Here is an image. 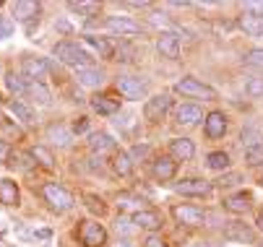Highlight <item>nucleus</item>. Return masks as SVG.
<instances>
[{"label":"nucleus","mask_w":263,"mask_h":247,"mask_svg":"<svg viewBox=\"0 0 263 247\" xmlns=\"http://www.w3.org/2000/svg\"><path fill=\"white\" fill-rule=\"evenodd\" d=\"M52 52H55V57L60 60V63H65V65H70V68H89L91 65V55L81 47V45H76V42H58L55 47H52Z\"/></svg>","instance_id":"1"},{"label":"nucleus","mask_w":263,"mask_h":247,"mask_svg":"<svg viewBox=\"0 0 263 247\" xmlns=\"http://www.w3.org/2000/svg\"><path fill=\"white\" fill-rule=\"evenodd\" d=\"M175 91L182 94V96L203 99V101H211V99L219 96L214 86H209V84H203V81H198V78H193V76H185L182 81H177V84H175Z\"/></svg>","instance_id":"2"},{"label":"nucleus","mask_w":263,"mask_h":247,"mask_svg":"<svg viewBox=\"0 0 263 247\" xmlns=\"http://www.w3.org/2000/svg\"><path fill=\"white\" fill-rule=\"evenodd\" d=\"M21 76L31 84H45L50 78V63L45 57H36V55H26L21 60Z\"/></svg>","instance_id":"3"},{"label":"nucleus","mask_w":263,"mask_h":247,"mask_svg":"<svg viewBox=\"0 0 263 247\" xmlns=\"http://www.w3.org/2000/svg\"><path fill=\"white\" fill-rule=\"evenodd\" d=\"M42 195H45V200L50 203V208L52 211H58V214H65V211H70L73 208V195L63 188V185H58V182H47L45 188H42Z\"/></svg>","instance_id":"4"},{"label":"nucleus","mask_w":263,"mask_h":247,"mask_svg":"<svg viewBox=\"0 0 263 247\" xmlns=\"http://www.w3.org/2000/svg\"><path fill=\"white\" fill-rule=\"evenodd\" d=\"M170 110H172V96H170V94H157V96H152V99H146V104H143V117H146L148 122H159Z\"/></svg>","instance_id":"5"},{"label":"nucleus","mask_w":263,"mask_h":247,"mask_svg":"<svg viewBox=\"0 0 263 247\" xmlns=\"http://www.w3.org/2000/svg\"><path fill=\"white\" fill-rule=\"evenodd\" d=\"M79 239H81L84 247H102L107 242V229L99 221H81Z\"/></svg>","instance_id":"6"},{"label":"nucleus","mask_w":263,"mask_h":247,"mask_svg":"<svg viewBox=\"0 0 263 247\" xmlns=\"http://www.w3.org/2000/svg\"><path fill=\"white\" fill-rule=\"evenodd\" d=\"M11 11H13V18L21 21V24H26V29L31 31V26L40 21L42 6H40V3H31V0H18V3L11 6Z\"/></svg>","instance_id":"7"},{"label":"nucleus","mask_w":263,"mask_h":247,"mask_svg":"<svg viewBox=\"0 0 263 247\" xmlns=\"http://www.w3.org/2000/svg\"><path fill=\"white\" fill-rule=\"evenodd\" d=\"M104 26L115 37H138L141 34V24H136L133 18H125V16H109L104 21Z\"/></svg>","instance_id":"8"},{"label":"nucleus","mask_w":263,"mask_h":247,"mask_svg":"<svg viewBox=\"0 0 263 247\" xmlns=\"http://www.w3.org/2000/svg\"><path fill=\"white\" fill-rule=\"evenodd\" d=\"M130 224L138 227V229H146L148 234H157L162 229V216L157 214V211H152V208H141V211H133Z\"/></svg>","instance_id":"9"},{"label":"nucleus","mask_w":263,"mask_h":247,"mask_svg":"<svg viewBox=\"0 0 263 247\" xmlns=\"http://www.w3.org/2000/svg\"><path fill=\"white\" fill-rule=\"evenodd\" d=\"M175 193H180V195H193V198H206V195L214 193V182H206V180L191 177V180L175 182Z\"/></svg>","instance_id":"10"},{"label":"nucleus","mask_w":263,"mask_h":247,"mask_svg":"<svg viewBox=\"0 0 263 247\" xmlns=\"http://www.w3.org/2000/svg\"><path fill=\"white\" fill-rule=\"evenodd\" d=\"M146 81L143 78H138V76H120L118 78V91L125 96V99H130V101H136V99H143L146 96Z\"/></svg>","instance_id":"11"},{"label":"nucleus","mask_w":263,"mask_h":247,"mask_svg":"<svg viewBox=\"0 0 263 247\" xmlns=\"http://www.w3.org/2000/svg\"><path fill=\"white\" fill-rule=\"evenodd\" d=\"M172 216L185 227H201L206 221V214L196 205H172Z\"/></svg>","instance_id":"12"},{"label":"nucleus","mask_w":263,"mask_h":247,"mask_svg":"<svg viewBox=\"0 0 263 247\" xmlns=\"http://www.w3.org/2000/svg\"><path fill=\"white\" fill-rule=\"evenodd\" d=\"M157 50H159L162 57L177 60V57H180V39H177V34H175V31H159V37H157Z\"/></svg>","instance_id":"13"},{"label":"nucleus","mask_w":263,"mask_h":247,"mask_svg":"<svg viewBox=\"0 0 263 247\" xmlns=\"http://www.w3.org/2000/svg\"><path fill=\"white\" fill-rule=\"evenodd\" d=\"M203 117L206 115H203V110L198 107V104H182V107H177V112H175V122L177 125H185V128L198 125Z\"/></svg>","instance_id":"14"},{"label":"nucleus","mask_w":263,"mask_h":247,"mask_svg":"<svg viewBox=\"0 0 263 247\" xmlns=\"http://www.w3.org/2000/svg\"><path fill=\"white\" fill-rule=\"evenodd\" d=\"M170 156L175 161H191L196 156V146L191 138H172L170 140Z\"/></svg>","instance_id":"15"},{"label":"nucleus","mask_w":263,"mask_h":247,"mask_svg":"<svg viewBox=\"0 0 263 247\" xmlns=\"http://www.w3.org/2000/svg\"><path fill=\"white\" fill-rule=\"evenodd\" d=\"M81 45L84 47H89L94 55H99V57H112L115 55V45H112L107 37H94V34H84L81 37Z\"/></svg>","instance_id":"16"},{"label":"nucleus","mask_w":263,"mask_h":247,"mask_svg":"<svg viewBox=\"0 0 263 247\" xmlns=\"http://www.w3.org/2000/svg\"><path fill=\"white\" fill-rule=\"evenodd\" d=\"M224 237L232 239V242H248V244H255V232L248 227V224H240V221H230L227 229H224Z\"/></svg>","instance_id":"17"},{"label":"nucleus","mask_w":263,"mask_h":247,"mask_svg":"<svg viewBox=\"0 0 263 247\" xmlns=\"http://www.w3.org/2000/svg\"><path fill=\"white\" fill-rule=\"evenodd\" d=\"M152 174L159 180V182H167V180H175V174H177V161L172 156H159L152 167Z\"/></svg>","instance_id":"18"},{"label":"nucleus","mask_w":263,"mask_h":247,"mask_svg":"<svg viewBox=\"0 0 263 247\" xmlns=\"http://www.w3.org/2000/svg\"><path fill=\"white\" fill-rule=\"evenodd\" d=\"M203 130L209 138H221L227 133V117H224V112H209L203 117Z\"/></svg>","instance_id":"19"},{"label":"nucleus","mask_w":263,"mask_h":247,"mask_svg":"<svg viewBox=\"0 0 263 247\" xmlns=\"http://www.w3.org/2000/svg\"><path fill=\"white\" fill-rule=\"evenodd\" d=\"M91 107L99 115H118L120 112V99L107 96V94H97V96H91Z\"/></svg>","instance_id":"20"},{"label":"nucleus","mask_w":263,"mask_h":247,"mask_svg":"<svg viewBox=\"0 0 263 247\" xmlns=\"http://www.w3.org/2000/svg\"><path fill=\"white\" fill-rule=\"evenodd\" d=\"M76 78H79V84L86 86V89H97V86L104 84V73H102L99 68H94V65L79 68V70H76Z\"/></svg>","instance_id":"21"},{"label":"nucleus","mask_w":263,"mask_h":247,"mask_svg":"<svg viewBox=\"0 0 263 247\" xmlns=\"http://www.w3.org/2000/svg\"><path fill=\"white\" fill-rule=\"evenodd\" d=\"M18 200H21L18 185L13 180H3V177H0V203L13 208V205H18Z\"/></svg>","instance_id":"22"},{"label":"nucleus","mask_w":263,"mask_h":247,"mask_svg":"<svg viewBox=\"0 0 263 247\" xmlns=\"http://www.w3.org/2000/svg\"><path fill=\"white\" fill-rule=\"evenodd\" d=\"M26 96L36 104V107H50L52 104V94L45 84H31L29 81V89H26Z\"/></svg>","instance_id":"23"},{"label":"nucleus","mask_w":263,"mask_h":247,"mask_svg":"<svg viewBox=\"0 0 263 247\" xmlns=\"http://www.w3.org/2000/svg\"><path fill=\"white\" fill-rule=\"evenodd\" d=\"M221 205L232 211V214H245V211H250V195L248 193H237V195H227L221 200Z\"/></svg>","instance_id":"24"},{"label":"nucleus","mask_w":263,"mask_h":247,"mask_svg":"<svg viewBox=\"0 0 263 247\" xmlns=\"http://www.w3.org/2000/svg\"><path fill=\"white\" fill-rule=\"evenodd\" d=\"M47 138L52 140V143L63 146V149H68V146L73 143V133H70L65 125H60V122H55V125L47 128Z\"/></svg>","instance_id":"25"},{"label":"nucleus","mask_w":263,"mask_h":247,"mask_svg":"<svg viewBox=\"0 0 263 247\" xmlns=\"http://www.w3.org/2000/svg\"><path fill=\"white\" fill-rule=\"evenodd\" d=\"M237 24H240V29L248 34V37H263V18L250 16V13H242Z\"/></svg>","instance_id":"26"},{"label":"nucleus","mask_w":263,"mask_h":247,"mask_svg":"<svg viewBox=\"0 0 263 247\" xmlns=\"http://www.w3.org/2000/svg\"><path fill=\"white\" fill-rule=\"evenodd\" d=\"M89 146L94 154H104V151H115V140L107 133H91L89 135Z\"/></svg>","instance_id":"27"},{"label":"nucleus","mask_w":263,"mask_h":247,"mask_svg":"<svg viewBox=\"0 0 263 247\" xmlns=\"http://www.w3.org/2000/svg\"><path fill=\"white\" fill-rule=\"evenodd\" d=\"M8 110H11V115H13L16 120H21V122H26V125L34 122V110L29 107V104H24L21 99H11V101H8Z\"/></svg>","instance_id":"28"},{"label":"nucleus","mask_w":263,"mask_h":247,"mask_svg":"<svg viewBox=\"0 0 263 247\" xmlns=\"http://www.w3.org/2000/svg\"><path fill=\"white\" fill-rule=\"evenodd\" d=\"M6 89L13 94V99H21V96H26L29 81H26L24 76H18V73H8V76H6Z\"/></svg>","instance_id":"29"},{"label":"nucleus","mask_w":263,"mask_h":247,"mask_svg":"<svg viewBox=\"0 0 263 247\" xmlns=\"http://www.w3.org/2000/svg\"><path fill=\"white\" fill-rule=\"evenodd\" d=\"M112 169H115V174H120V177H128V174L133 172V161L125 151H115V156H112Z\"/></svg>","instance_id":"30"},{"label":"nucleus","mask_w":263,"mask_h":247,"mask_svg":"<svg viewBox=\"0 0 263 247\" xmlns=\"http://www.w3.org/2000/svg\"><path fill=\"white\" fill-rule=\"evenodd\" d=\"M209 169L214 172H224V169H230V154H224V151H211L209 159H206Z\"/></svg>","instance_id":"31"},{"label":"nucleus","mask_w":263,"mask_h":247,"mask_svg":"<svg viewBox=\"0 0 263 247\" xmlns=\"http://www.w3.org/2000/svg\"><path fill=\"white\" fill-rule=\"evenodd\" d=\"M68 11L70 13H79V16H97L99 13V3H84V0H73V3H68Z\"/></svg>","instance_id":"32"},{"label":"nucleus","mask_w":263,"mask_h":247,"mask_svg":"<svg viewBox=\"0 0 263 247\" xmlns=\"http://www.w3.org/2000/svg\"><path fill=\"white\" fill-rule=\"evenodd\" d=\"M31 159H36V164L45 167V169H55V159H52V154L45 146H34L31 149Z\"/></svg>","instance_id":"33"},{"label":"nucleus","mask_w":263,"mask_h":247,"mask_svg":"<svg viewBox=\"0 0 263 247\" xmlns=\"http://www.w3.org/2000/svg\"><path fill=\"white\" fill-rule=\"evenodd\" d=\"M240 140H242V146H245V149H253V146L263 143V133H260L258 128H245L242 135H240Z\"/></svg>","instance_id":"34"},{"label":"nucleus","mask_w":263,"mask_h":247,"mask_svg":"<svg viewBox=\"0 0 263 247\" xmlns=\"http://www.w3.org/2000/svg\"><path fill=\"white\" fill-rule=\"evenodd\" d=\"M245 91L253 99H263V76H250L245 81Z\"/></svg>","instance_id":"35"},{"label":"nucleus","mask_w":263,"mask_h":247,"mask_svg":"<svg viewBox=\"0 0 263 247\" xmlns=\"http://www.w3.org/2000/svg\"><path fill=\"white\" fill-rule=\"evenodd\" d=\"M242 182V174L240 172H227V174H221V177L214 182V188H221V190H227V188H235Z\"/></svg>","instance_id":"36"},{"label":"nucleus","mask_w":263,"mask_h":247,"mask_svg":"<svg viewBox=\"0 0 263 247\" xmlns=\"http://www.w3.org/2000/svg\"><path fill=\"white\" fill-rule=\"evenodd\" d=\"M245 164L248 167H260L263 164V143H258L253 149H245Z\"/></svg>","instance_id":"37"},{"label":"nucleus","mask_w":263,"mask_h":247,"mask_svg":"<svg viewBox=\"0 0 263 247\" xmlns=\"http://www.w3.org/2000/svg\"><path fill=\"white\" fill-rule=\"evenodd\" d=\"M245 65L248 68H255V70H263V50H250L245 57Z\"/></svg>","instance_id":"38"},{"label":"nucleus","mask_w":263,"mask_h":247,"mask_svg":"<svg viewBox=\"0 0 263 247\" xmlns=\"http://www.w3.org/2000/svg\"><path fill=\"white\" fill-rule=\"evenodd\" d=\"M242 13H250V16H258V18H263V0H250V3H245Z\"/></svg>","instance_id":"39"},{"label":"nucleus","mask_w":263,"mask_h":247,"mask_svg":"<svg viewBox=\"0 0 263 247\" xmlns=\"http://www.w3.org/2000/svg\"><path fill=\"white\" fill-rule=\"evenodd\" d=\"M11 34H13V24H11L8 18H3V16H0V42H3V39H8Z\"/></svg>","instance_id":"40"},{"label":"nucleus","mask_w":263,"mask_h":247,"mask_svg":"<svg viewBox=\"0 0 263 247\" xmlns=\"http://www.w3.org/2000/svg\"><path fill=\"white\" fill-rule=\"evenodd\" d=\"M146 154H148V146H146V143H138V146H133V151H130L128 156H130V161H138V159H143Z\"/></svg>","instance_id":"41"},{"label":"nucleus","mask_w":263,"mask_h":247,"mask_svg":"<svg viewBox=\"0 0 263 247\" xmlns=\"http://www.w3.org/2000/svg\"><path fill=\"white\" fill-rule=\"evenodd\" d=\"M143 247H167V242H164V237H159V234H148L146 242H143Z\"/></svg>","instance_id":"42"},{"label":"nucleus","mask_w":263,"mask_h":247,"mask_svg":"<svg viewBox=\"0 0 263 247\" xmlns=\"http://www.w3.org/2000/svg\"><path fill=\"white\" fill-rule=\"evenodd\" d=\"M11 159V146H8V140H0V164H8Z\"/></svg>","instance_id":"43"},{"label":"nucleus","mask_w":263,"mask_h":247,"mask_svg":"<svg viewBox=\"0 0 263 247\" xmlns=\"http://www.w3.org/2000/svg\"><path fill=\"white\" fill-rule=\"evenodd\" d=\"M86 200H89V208H91V211H99V214H102V211H104L102 200H97L94 195H86Z\"/></svg>","instance_id":"44"},{"label":"nucleus","mask_w":263,"mask_h":247,"mask_svg":"<svg viewBox=\"0 0 263 247\" xmlns=\"http://www.w3.org/2000/svg\"><path fill=\"white\" fill-rule=\"evenodd\" d=\"M81 122H76V133H84L86 130V117H79Z\"/></svg>","instance_id":"45"},{"label":"nucleus","mask_w":263,"mask_h":247,"mask_svg":"<svg viewBox=\"0 0 263 247\" xmlns=\"http://www.w3.org/2000/svg\"><path fill=\"white\" fill-rule=\"evenodd\" d=\"M255 224H258V227H260V229H263V214H260V216H258V219H255Z\"/></svg>","instance_id":"46"},{"label":"nucleus","mask_w":263,"mask_h":247,"mask_svg":"<svg viewBox=\"0 0 263 247\" xmlns=\"http://www.w3.org/2000/svg\"><path fill=\"white\" fill-rule=\"evenodd\" d=\"M260 185H263V177H260Z\"/></svg>","instance_id":"47"}]
</instances>
